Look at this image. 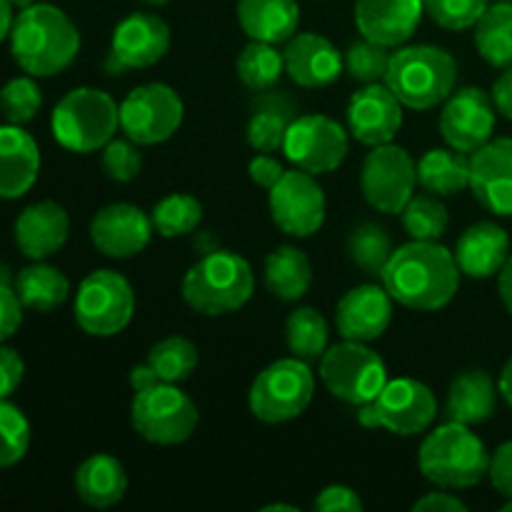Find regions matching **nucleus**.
<instances>
[{
  "label": "nucleus",
  "instance_id": "1",
  "mask_svg": "<svg viewBox=\"0 0 512 512\" xmlns=\"http://www.w3.org/2000/svg\"><path fill=\"white\" fill-rule=\"evenodd\" d=\"M460 275L455 255L438 240H410L393 250L380 280L400 305L433 313L453 303Z\"/></svg>",
  "mask_w": 512,
  "mask_h": 512
},
{
  "label": "nucleus",
  "instance_id": "2",
  "mask_svg": "<svg viewBox=\"0 0 512 512\" xmlns=\"http://www.w3.org/2000/svg\"><path fill=\"white\" fill-rule=\"evenodd\" d=\"M10 53L18 68L33 78H53L75 63L80 30L68 13L50 3L20 8L10 30Z\"/></svg>",
  "mask_w": 512,
  "mask_h": 512
},
{
  "label": "nucleus",
  "instance_id": "3",
  "mask_svg": "<svg viewBox=\"0 0 512 512\" xmlns=\"http://www.w3.org/2000/svg\"><path fill=\"white\" fill-rule=\"evenodd\" d=\"M383 83L405 108L433 110L453 95L458 63L438 45H405L390 55Z\"/></svg>",
  "mask_w": 512,
  "mask_h": 512
},
{
  "label": "nucleus",
  "instance_id": "4",
  "mask_svg": "<svg viewBox=\"0 0 512 512\" xmlns=\"http://www.w3.org/2000/svg\"><path fill=\"white\" fill-rule=\"evenodd\" d=\"M418 465L425 480L438 488L465 490L475 488L488 475L490 455L470 425L448 420L423 440Z\"/></svg>",
  "mask_w": 512,
  "mask_h": 512
},
{
  "label": "nucleus",
  "instance_id": "5",
  "mask_svg": "<svg viewBox=\"0 0 512 512\" xmlns=\"http://www.w3.org/2000/svg\"><path fill=\"white\" fill-rule=\"evenodd\" d=\"M255 290L248 260L230 250L203 255L183 278V300L200 315L218 318L243 308Z\"/></svg>",
  "mask_w": 512,
  "mask_h": 512
},
{
  "label": "nucleus",
  "instance_id": "6",
  "mask_svg": "<svg viewBox=\"0 0 512 512\" xmlns=\"http://www.w3.org/2000/svg\"><path fill=\"white\" fill-rule=\"evenodd\" d=\"M120 128V105L100 88H75L58 100L50 130L58 145L78 155L103 150Z\"/></svg>",
  "mask_w": 512,
  "mask_h": 512
},
{
  "label": "nucleus",
  "instance_id": "7",
  "mask_svg": "<svg viewBox=\"0 0 512 512\" xmlns=\"http://www.w3.org/2000/svg\"><path fill=\"white\" fill-rule=\"evenodd\" d=\"M130 423L143 440L153 445H180L195 433L200 410L178 383H155L135 390Z\"/></svg>",
  "mask_w": 512,
  "mask_h": 512
},
{
  "label": "nucleus",
  "instance_id": "8",
  "mask_svg": "<svg viewBox=\"0 0 512 512\" xmlns=\"http://www.w3.org/2000/svg\"><path fill=\"white\" fill-rule=\"evenodd\" d=\"M315 375L310 363L300 358H283L260 370L248 393L250 413L268 425L290 423L300 418L313 403Z\"/></svg>",
  "mask_w": 512,
  "mask_h": 512
},
{
  "label": "nucleus",
  "instance_id": "9",
  "mask_svg": "<svg viewBox=\"0 0 512 512\" xmlns=\"http://www.w3.org/2000/svg\"><path fill=\"white\" fill-rule=\"evenodd\" d=\"M438 418V400L415 378L388 380L370 403L360 405L358 420L365 428H383L400 438L423 435Z\"/></svg>",
  "mask_w": 512,
  "mask_h": 512
},
{
  "label": "nucleus",
  "instance_id": "10",
  "mask_svg": "<svg viewBox=\"0 0 512 512\" xmlns=\"http://www.w3.org/2000/svg\"><path fill=\"white\" fill-rule=\"evenodd\" d=\"M75 323L93 338L123 333L135 313V293L115 270H93L75 295Z\"/></svg>",
  "mask_w": 512,
  "mask_h": 512
},
{
  "label": "nucleus",
  "instance_id": "11",
  "mask_svg": "<svg viewBox=\"0 0 512 512\" xmlns=\"http://www.w3.org/2000/svg\"><path fill=\"white\" fill-rule=\"evenodd\" d=\"M320 380L333 398L350 405H365L385 388L388 370L383 358L365 343L343 340L320 358Z\"/></svg>",
  "mask_w": 512,
  "mask_h": 512
},
{
  "label": "nucleus",
  "instance_id": "12",
  "mask_svg": "<svg viewBox=\"0 0 512 512\" xmlns=\"http://www.w3.org/2000/svg\"><path fill=\"white\" fill-rule=\"evenodd\" d=\"M183 118V98L165 83L138 85L120 103V130L135 145L165 143L178 133Z\"/></svg>",
  "mask_w": 512,
  "mask_h": 512
},
{
  "label": "nucleus",
  "instance_id": "13",
  "mask_svg": "<svg viewBox=\"0 0 512 512\" xmlns=\"http://www.w3.org/2000/svg\"><path fill=\"white\" fill-rule=\"evenodd\" d=\"M418 185V163L395 143L375 145L363 160L360 190L370 208L385 215H400Z\"/></svg>",
  "mask_w": 512,
  "mask_h": 512
},
{
  "label": "nucleus",
  "instance_id": "14",
  "mask_svg": "<svg viewBox=\"0 0 512 512\" xmlns=\"http://www.w3.org/2000/svg\"><path fill=\"white\" fill-rule=\"evenodd\" d=\"M283 153L295 168L305 173H333L348 155V133L338 120L328 115H298L285 133Z\"/></svg>",
  "mask_w": 512,
  "mask_h": 512
},
{
  "label": "nucleus",
  "instance_id": "15",
  "mask_svg": "<svg viewBox=\"0 0 512 512\" xmlns=\"http://www.w3.org/2000/svg\"><path fill=\"white\" fill-rule=\"evenodd\" d=\"M268 193L270 218L285 235L310 238L323 228L328 200H325V190L320 188L315 175L300 168L285 170L283 178Z\"/></svg>",
  "mask_w": 512,
  "mask_h": 512
},
{
  "label": "nucleus",
  "instance_id": "16",
  "mask_svg": "<svg viewBox=\"0 0 512 512\" xmlns=\"http://www.w3.org/2000/svg\"><path fill=\"white\" fill-rule=\"evenodd\" d=\"M170 50V28L160 15L130 13L120 20L110 38L105 73L123 75L125 70L150 68Z\"/></svg>",
  "mask_w": 512,
  "mask_h": 512
},
{
  "label": "nucleus",
  "instance_id": "17",
  "mask_svg": "<svg viewBox=\"0 0 512 512\" xmlns=\"http://www.w3.org/2000/svg\"><path fill=\"white\" fill-rule=\"evenodd\" d=\"M495 110L493 98L480 88L453 90L440 113V133L450 148L460 153H475L483 148L495 133Z\"/></svg>",
  "mask_w": 512,
  "mask_h": 512
},
{
  "label": "nucleus",
  "instance_id": "18",
  "mask_svg": "<svg viewBox=\"0 0 512 512\" xmlns=\"http://www.w3.org/2000/svg\"><path fill=\"white\" fill-rule=\"evenodd\" d=\"M403 108L405 105L383 80L363 85L348 100V133L368 148L393 143L398 130L403 128Z\"/></svg>",
  "mask_w": 512,
  "mask_h": 512
},
{
  "label": "nucleus",
  "instance_id": "19",
  "mask_svg": "<svg viewBox=\"0 0 512 512\" xmlns=\"http://www.w3.org/2000/svg\"><path fill=\"white\" fill-rule=\"evenodd\" d=\"M155 228L145 210L130 203H110L90 220V240L103 255L115 260L133 258L148 248Z\"/></svg>",
  "mask_w": 512,
  "mask_h": 512
},
{
  "label": "nucleus",
  "instance_id": "20",
  "mask_svg": "<svg viewBox=\"0 0 512 512\" xmlns=\"http://www.w3.org/2000/svg\"><path fill=\"white\" fill-rule=\"evenodd\" d=\"M470 190L488 213L512 218V138H493L470 153Z\"/></svg>",
  "mask_w": 512,
  "mask_h": 512
},
{
  "label": "nucleus",
  "instance_id": "21",
  "mask_svg": "<svg viewBox=\"0 0 512 512\" xmlns=\"http://www.w3.org/2000/svg\"><path fill=\"white\" fill-rule=\"evenodd\" d=\"M393 323V295L385 285H358L338 300L335 325L343 340L373 343L383 338Z\"/></svg>",
  "mask_w": 512,
  "mask_h": 512
},
{
  "label": "nucleus",
  "instance_id": "22",
  "mask_svg": "<svg viewBox=\"0 0 512 512\" xmlns=\"http://www.w3.org/2000/svg\"><path fill=\"white\" fill-rule=\"evenodd\" d=\"M423 13V0H355V25L360 35L385 48L408 43Z\"/></svg>",
  "mask_w": 512,
  "mask_h": 512
},
{
  "label": "nucleus",
  "instance_id": "23",
  "mask_svg": "<svg viewBox=\"0 0 512 512\" xmlns=\"http://www.w3.org/2000/svg\"><path fill=\"white\" fill-rule=\"evenodd\" d=\"M285 73L300 88H325L343 73V53L318 33H295L283 50Z\"/></svg>",
  "mask_w": 512,
  "mask_h": 512
},
{
  "label": "nucleus",
  "instance_id": "24",
  "mask_svg": "<svg viewBox=\"0 0 512 512\" xmlns=\"http://www.w3.org/2000/svg\"><path fill=\"white\" fill-rule=\"evenodd\" d=\"M70 233L68 210L55 200L28 205L15 220V245L30 260H45L58 253Z\"/></svg>",
  "mask_w": 512,
  "mask_h": 512
},
{
  "label": "nucleus",
  "instance_id": "25",
  "mask_svg": "<svg viewBox=\"0 0 512 512\" xmlns=\"http://www.w3.org/2000/svg\"><path fill=\"white\" fill-rule=\"evenodd\" d=\"M40 148L23 125H0V200H18L35 185Z\"/></svg>",
  "mask_w": 512,
  "mask_h": 512
},
{
  "label": "nucleus",
  "instance_id": "26",
  "mask_svg": "<svg viewBox=\"0 0 512 512\" xmlns=\"http://www.w3.org/2000/svg\"><path fill=\"white\" fill-rule=\"evenodd\" d=\"M455 260H458L460 273L468 278L485 280L493 278L503 270L510 258V238L505 228L498 223H475L465 230L455 245Z\"/></svg>",
  "mask_w": 512,
  "mask_h": 512
},
{
  "label": "nucleus",
  "instance_id": "27",
  "mask_svg": "<svg viewBox=\"0 0 512 512\" xmlns=\"http://www.w3.org/2000/svg\"><path fill=\"white\" fill-rule=\"evenodd\" d=\"M238 23L250 40L288 43L300 25L298 0H238Z\"/></svg>",
  "mask_w": 512,
  "mask_h": 512
},
{
  "label": "nucleus",
  "instance_id": "28",
  "mask_svg": "<svg viewBox=\"0 0 512 512\" xmlns=\"http://www.w3.org/2000/svg\"><path fill=\"white\" fill-rule=\"evenodd\" d=\"M498 385L485 370H468L450 383L445 418L463 425H480L495 415L498 405Z\"/></svg>",
  "mask_w": 512,
  "mask_h": 512
},
{
  "label": "nucleus",
  "instance_id": "29",
  "mask_svg": "<svg viewBox=\"0 0 512 512\" xmlns=\"http://www.w3.org/2000/svg\"><path fill=\"white\" fill-rule=\"evenodd\" d=\"M128 475L123 463L108 453H95L85 458L75 470V493L90 508H113L125 498Z\"/></svg>",
  "mask_w": 512,
  "mask_h": 512
},
{
  "label": "nucleus",
  "instance_id": "30",
  "mask_svg": "<svg viewBox=\"0 0 512 512\" xmlns=\"http://www.w3.org/2000/svg\"><path fill=\"white\" fill-rule=\"evenodd\" d=\"M265 288L270 295L285 303L305 298L313 285V265L310 258L295 245H280L265 258Z\"/></svg>",
  "mask_w": 512,
  "mask_h": 512
},
{
  "label": "nucleus",
  "instance_id": "31",
  "mask_svg": "<svg viewBox=\"0 0 512 512\" xmlns=\"http://www.w3.org/2000/svg\"><path fill=\"white\" fill-rule=\"evenodd\" d=\"M418 183L428 193L450 198L470 188V155L455 148H433L418 160Z\"/></svg>",
  "mask_w": 512,
  "mask_h": 512
},
{
  "label": "nucleus",
  "instance_id": "32",
  "mask_svg": "<svg viewBox=\"0 0 512 512\" xmlns=\"http://www.w3.org/2000/svg\"><path fill=\"white\" fill-rule=\"evenodd\" d=\"M15 293H18L23 308L35 310V313H50L68 300L70 280L55 265L35 260L33 265L18 273Z\"/></svg>",
  "mask_w": 512,
  "mask_h": 512
},
{
  "label": "nucleus",
  "instance_id": "33",
  "mask_svg": "<svg viewBox=\"0 0 512 512\" xmlns=\"http://www.w3.org/2000/svg\"><path fill=\"white\" fill-rule=\"evenodd\" d=\"M298 118L295 105L285 95H260L248 120V143L258 153H275L283 150L285 133L290 123Z\"/></svg>",
  "mask_w": 512,
  "mask_h": 512
},
{
  "label": "nucleus",
  "instance_id": "34",
  "mask_svg": "<svg viewBox=\"0 0 512 512\" xmlns=\"http://www.w3.org/2000/svg\"><path fill=\"white\" fill-rule=\"evenodd\" d=\"M475 48L493 68L512 65V3L488 5L475 23Z\"/></svg>",
  "mask_w": 512,
  "mask_h": 512
},
{
  "label": "nucleus",
  "instance_id": "35",
  "mask_svg": "<svg viewBox=\"0 0 512 512\" xmlns=\"http://www.w3.org/2000/svg\"><path fill=\"white\" fill-rule=\"evenodd\" d=\"M238 78L243 80L245 88L253 93H268L280 83L285 73L283 53L275 48L273 43H263V40H250L238 55Z\"/></svg>",
  "mask_w": 512,
  "mask_h": 512
},
{
  "label": "nucleus",
  "instance_id": "36",
  "mask_svg": "<svg viewBox=\"0 0 512 512\" xmlns=\"http://www.w3.org/2000/svg\"><path fill=\"white\" fill-rule=\"evenodd\" d=\"M328 320L315 308H298L285 320V340L295 358L315 363L328 350Z\"/></svg>",
  "mask_w": 512,
  "mask_h": 512
},
{
  "label": "nucleus",
  "instance_id": "37",
  "mask_svg": "<svg viewBox=\"0 0 512 512\" xmlns=\"http://www.w3.org/2000/svg\"><path fill=\"white\" fill-rule=\"evenodd\" d=\"M198 360L200 355L195 343H190L183 335H170L150 348L145 365L153 370L160 383H183L198 368Z\"/></svg>",
  "mask_w": 512,
  "mask_h": 512
},
{
  "label": "nucleus",
  "instance_id": "38",
  "mask_svg": "<svg viewBox=\"0 0 512 512\" xmlns=\"http://www.w3.org/2000/svg\"><path fill=\"white\" fill-rule=\"evenodd\" d=\"M150 220H153L155 233L163 238L190 235L203 220V203L190 193H173L155 203Z\"/></svg>",
  "mask_w": 512,
  "mask_h": 512
},
{
  "label": "nucleus",
  "instance_id": "39",
  "mask_svg": "<svg viewBox=\"0 0 512 512\" xmlns=\"http://www.w3.org/2000/svg\"><path fill=\"white\" fill-rule=\"evenodd\" d=\"M393 240L385 233L383 225L363 223L350 233L348 238V258L358 265L365 275L380 278L393 255Z\"/></svg>",
  "mask_w": 512,
  "mask_h": 512
},
{
  "label": "nucleus",
  "instance_id": "40",
  "mask_svg": "<svg viewBox=\"0 0 512 512\" xmlns=\"http://www.w3.org/2000/svg\"><path fill=\"white\" fill-rule=\"evenodd\" d=\"M403 218L405 233L413 240H438L443 238L448 230L450 215L440 195L433 193H418L408 200V205L400 213Z\"/></svg>",
  "mask_w": 512,
  "mask_h": 512
},
{
  "label": "nucleus",
  "instance_id": "41",
  "mask_svg": "<svg viewBox=\"0 0 512 512\" xmlns=\"http://www.w3.org/2000/svg\"><path fill=\"white\" fill-rule=\"evenodd\" d=\"M40 108H43V95H40L33 75L10 78L0 88V113H3L5 123L28 125L40 113Z\"/></svg>",
  "mask_w": 512,
  "mask_h": 512
},
{
  "label": "nucleus",
  "instance_id": "42",
  "mask_svg": "<svg viewBox=\"0 0 512 512\" xmlns=\"http://www.w3.org/2000/svg\"><path fill=\"white\" fill-rule=\"evenodd\" d=\"M30 448V423L18 405L0 400V470L13 468Z\"/></svg>",
  "mask_w": 512,
  "mask_h": 512
},
{
  "label": "nucleus",
  "instance_id": "43",
  "mask_svg": "<svg viewBox=\"0 0 512 512\" xmlns=\"http://www.w3.org/2000/svg\"><path fill=\"white\" fill-rule=\"evenodd\" d=\"M390 50L385 45L373 43V40L363 38V40H355L343 55V63L345 70H348L350 78L355 83H380L385 80V73H388V65H390Z\"/></svg>",
  "mask_w": 512,
  "mask_h": 512
},
{
  "label": "nucleus",
  "instance_id": "44",
  "mask_svg": "<svg viewBox=\"0 0 512 512\" xmlns=\"http://www.w3.org/2000/svg\"><path fill=\"white\" fill-rule=\"evenodd\" d=\"M425 13L445 30L475 28L490 0H423Z\"/></svg>",
  "mask_w": 512,
  "mask_h": 512
},
{
  "label": "nucleus",
  "instance_id": "45",
  "mask_svg": "<svg viewBox=\"0 0 512 512\" xmlns=\"http://www.w3.org/2000/svg\"><path fill=\"white\" fill-rule=\"evenodd\" d=\"M140 145L130 138H113L103 148V170L113 183H130L143 170V155Z\"/></svg>",
  "mask_w": 512,
  "mask_h": 512
},
{
  "label": "nucleus",
  "instance_id": "46",
  "mask_svg": "<svg viewBox=\"0 0 512 512\" xmlns=\"http://www.w3.org/2000/svg\"><path fill=\"white\" fill-rule=\"evenodd\" d=\"M23 303L10 285L0 283V343L13 338L23 325Z\"/></svg>",
  "mask_w": 512,
  "mask_h": 512
},
{
  "label": "nucleus",
  "instance_id": "47",
  "mask_svg": "<svg viewBox=\"0 0 512 512\" xmlns=\"http://www.w3.org/2000/svg\"><path fill=\"white\" fill-rule=\"evenodd\" d=\"M25 378V363L18 350L0 345V400H8Z\"/></svg>",
  "mask_w": 512,
  "mask_h": 512
},
{
  "label": "nucleus",
  "instance_id": "48",
  "mask_svg": "<svg viewBox=\"0 0 512 512\" xmlns=\"http://www.w3.org/2000/svg\"><path fill=\"white\" fill-rule=\"evenodd\" d=\"M315 510L320 512H335V510H348V512H360L363 510V500L348 485H328L325 490H320V495L313 503Z\"/></svg>",
  "mask_w": 512,
  "mask_h": 512
},
{
  "label": "nucleus",
  "instance_id": "49",
  "mask_svg": "<svg viewBox=\"0 0 512 512\" xmlns=\"http://www.w3.org/2000/svg\"><path fill=\"white\" fill-rule=\"evenodd\" d=\"M488 478L493 488L498 490L503 498H512V440L500 445L493 455H490Z\"/></svg>",
  "mask_w": 512,
  "mask_h": 512
},
{
  "label": "nucleus",
  "instance_id": "50",
  "mask_svg": "<svg viewBox=\"0 0 512 512\" xmlns=\"http://www.w3.org/2000/svg\"><path fill=\"white\" fill-rule=\"evenodd\" d=\"M283 173H285L283 163H280L278 158H273V155H268V153L255 155V158L250 160V165H248L250 180H253L255 185H260V188H265V190L273 188V185L278 183L280 178H283Z\"/></svg>",
  "mask_w": 512,
  "mask_h": 512
},
{
  "label": "nucleus",
  "instance_id": "51",
  "mask_svg": "<svg viewBox=\"0 0 512 512\" xmlns=\"http://www.w3.org/2000/svg\"><path fill=\"white\" fill-rule=\"evenodd\" d=\"M413 510L415 512L418 510L420 512H465L468 510V505L450 493H428L425 498L415 500Z\"/></svg>",
  "mask_w": 512,
  "mask_h": 512
},
{
  "label": "nucleus",
  "instance_id": "52",
  "mask_svg": "<svg viewBox=\"0 0 512 512\" xmlns=\"http://www.w3.org/2000/svg\"><path fill=\"white\" fill-rule=\"evenodd\" d=\"M493 103H495V110H498L500 115H505V118L512 120V65L508 68H503V73L498 75V80L493 83Z\"/></svg>",
  "mask_w": 512,
  "mask_h": 512
},
{
  "label": "nucleus",
  "instance_id": "53",
  "mask_svg": "<svg viewBox=\"0 0 512 512\" xmlns=\"http://www.w3.org/2000/svg\"><path fill=\"white\" fill-rule=\"evenodd\" d=\"M498 293L505 310L512 315V255L508 258V263L503 265V270L498 273Z\"/></svg>",
  "mask_w": 512,
  "mask_h": 512
},
{
  "label": "nucleus",
  "instance_id": "54",
  "mask_svg": "<svg viewBox=\"0 0 512 512\" xmlns=\"http://www.w3.org/2000/svg\"><path fill=\"white\" fill-rule=\"evenodd\" d=\"M13 5L8 3V0H0V43H3L5 38H10V30H13Z\"/></svg>",
  "mask_w": 512,
  "mask_h": 512
},
{
  "label": "nucleus",
  "instance_id": "55",
  "mask_svg": "<svg viewBox=\"0 0 512 512\" xmlns=\"http://www.w3.org/2000/svg\"><path fill=\"white\" fill-rule=\"evenodd\" d=\"M498 390H500V395H503V400H505V403H508L510 408H512V355H510V360H508V363H505L503 373H500V380H498Z\"/></svg>",
  "mask_w": 512,
  "mask_h": 512
},
{
  "label": "nucleus",
  "instance_id": "56",
  "mask_svg": "<svg viewBox=\"0 0 512 512\" xmlns=\"http://www.w3.org/2000/svg\"><path fill=\"white\" fill-rule=\"evenodd\" d=\"M273 510H288V512H298L295 505H283V503H275V505H265L263 512H273Z\"/></svg>",
  "mask_w": 512,
  "mask_h": 512
},
{
  "label": "nucleus",
  "instance_id": "57",
  "mask_svg": "<svg viewBox=\"0 0 512 512\" xmlns=\"http://www.w3.org/2000/svg\"><path fill=\"white\" fill-rule=\"evenodd\" d=\"M10 5H13V8H28L30 3H35V0H8Z\"/></svg>",
  "mask_w": 512,
  "mask_h": 512
},
{
  "label": "nucleus",
  "instance_id": "58",
  "mask_svg": "<svg viewBox=\"0 0 512 512\" xmlns=\"http://www.w3.org/2000/svg\"><path fill=\"white\" fill-rule=\"evenodd\" d=\"M143 3H148V5H165V3H170V0H143Z\"/></svg>",
  "mask_w": 512,
  "mask_h": 512
},
{
  "label": "nucleus",
  "instance_id": "59",
  "mask_svg": "<svg viewBox=\"0 0 512 512\" xmlns=\"http://www.w3.org/2000/svg\"><path fill=\"white\" fill-rule=\"evenodd\" d=\"M503 512H512V498H508V503H503V508H500Z\"/></svg>",
  "mask_w": 512,
  "mask_h": 512
},
{
  "label": "nucleus",
  "instance_id": "60",
  "mask_svg": "<svg viewBox=\"0 0 512 512\" xmlns=\"http://www.w3.org/2000/svg\"><path fill=\"white\" fill-rule=\"evenodd\" d=\"M495 3H512V0H495Z\"/></svg>",
  "mask_w": 512,
  "mask_h": 512
}]
</instances>
